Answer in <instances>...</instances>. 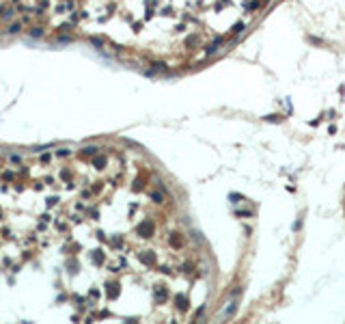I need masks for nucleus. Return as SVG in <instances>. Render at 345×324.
I'll return each mask as SVG.
<instances>
[{
	"instance_id": "obj_1",
	"label": "nucleus",
	"mask_w": 345,
	"mask_h": 324,
	"mask_svg": "<svg viewBox=\"0 0 345 324\" xmlns=\"http://www.w3.org/2000/svg\"><path fill=\"white\" fill-rule=\"evenodd\" d=\"M222 43H224V39H222V37H218V39H214V43H209V46H207V50H205V52H207V54H212V52H216V50L222 46Z\"/></svg>"
},
{
	"instance_id": "obj_2",
	"label": "nucleus",
	"mask_w": 345,
	"mask_h": 324,
	"mask_svg": "<svg viewBox=\"0 0 345 324\" xmlns=\"http://www.w3.org/2000/svg\"><path fill=\"white\" fill-rule=\"evenodd\" d=\"M242 30H244V24H242V22H237V24L233 26V33H242Z\"/></svg>"
}]
</instances>
